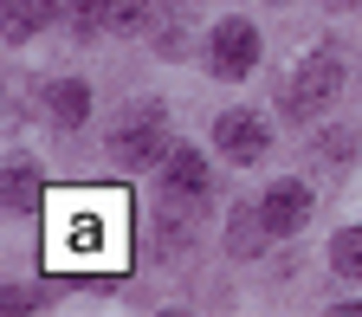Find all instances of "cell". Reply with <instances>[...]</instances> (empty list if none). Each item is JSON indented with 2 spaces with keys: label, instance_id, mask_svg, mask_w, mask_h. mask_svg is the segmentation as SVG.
<instances>
[{
  "label": "cell",
  "instance_id": "6da1fadb",
  "mask_svg": "<svg viewBox=\"0 0 362 317\" xmlns=\"http://www.w3.org/2000/svg\"><path fill=\"white\" fill-rule=\"evenodd\" d=\"M129 259V195L65 188L45 195V265L59 272H123Z\"/></svg>",
  "mask_w": 362,
  "mask_h": 317
},
{
  "label": "cell",
  "instance_id": "7a4b0ae2",
  "mask_svg": "<svg viewBox=\"0 0 362 317\" xmlns=\"http://www.w3.org/2000/svg\"><path fill=\"white\" fill-rule=\"evenodd\" d=\"M110 149H117V162H129V168L168 162V110H162V104H129L123 123L110 129Z\"/></svg>",
  "mask_w": 362,
  "mask_h": 317
},
{
  "label": "cell",
  "instance_id": "3957f363",
  "mask_svg": "<svg viewBox=\"0 0 362 317\" xmlns=\"http://www.w3.org/2000/svg\"><path fill=\"white\" fill-rule=\"evenodd\" d=\"M337 91H343V59H337V52H310V59H298V71H291V84H285V110H291L298 123H310L317 110L337 104Z\"/></svg>",
  "mask_w": 362,
  "mask_h": 317
},
{
  "label": "cell",
  "instance_id": "277c9868",
  "mask_svg": "<svg viewBox=\"0 0 362 317\" xmlns=\"http://www.w3.org/2000/svg\"><path fill=\"white\" fill-rule=\"evenodd\" d=\"M207 65H214V78H246L259 65V26L252 20H220L207 33Z\"/></svg>",
  "mask_w": 362,
  "mask_h": 317
},
{
  "label": "cell",
  "instance_id": "5b68a950",
  "mask_svg": "<svg viewBox=\"0 0 362 317\" xmlns=\"http://www.w3.org/2000/svg\"><path fill=\"white\" fill-rule=\"evenodd\" d=\"M214 149H220L226 162H259V156L272 149V129L259 123V110H226V117L214 123Z\"/></svg>",
  "mask_w": 362,
  "mask_h": 317
},
{
  "label": "cell",
  "instance_id": "8992f818",
  "mask_svg": "<svg viewBox=\"0 0 362 317\" xmlns=\"http://www.w3.org/2000/svg\"><path fill=\"white\" fill-rule=\"evenodd\" d=\"M259 220L272 226V240L298 234V226L310 220V188H304V181H272V188L259 195Z\"/></svg>",
  "mask_w": 362,
  "mask_h": 317
},
{
  "label": "cell",
  "instance_id": "52a82bcc",
  "mask_svg": "<svg viewBox=\"0 0 362 317\" xmlns=\"http://www.w3.org/2000/svg\"><path fill=\"white\" fill-rule=\"evenodd\" d=\"M162 188H168L175 201H207V188H214L207 156H201V149H168V162H162Z\"/></svg>",
  "mask_w": 362,
  "mask_h": 317
},
{
  "label": "cell",
  "instance_id": "ba28073f",
  "mask_svg": "<svg viewBox=\"0 0 362 317\" xmlns=\"http://www.w3.org/2000/svg\"><path fill=\"white\" fill-rule=\"evenodd\" d=\"M0 201H7V214H39L45 207V175L33 156H13L7 175H0Z\"/></svg>",
  "mask_w": 362,
  "mask_h": 317
},
{
  "label": "cell",
  "instance_id": "9c48e42d",
  "mask_svg": "<svg viewBox=\"0 0 362 317\" xmlns=\"http://www.w3.org/2000/svg\"><path fill=\"white\" fill-rule=\"evenodd\" d=\"M45 117H52L59 129H84V117H90V91H84L78 78L45 84Z\"/></svg>",
  "mask_w": 362,
  "mask_h": 317
},
{
  "label": "cell",
  "instance_id": "30bf717a",
  "mask_svg": "<svg viewBox=\"0 0 362 317\" xmlns=\"http://www.w3.org/2000/svg\"><path fill=\"white\" fill-rule=\"evenodd\" d=\"M45 20H52V0H7V7H0V33L13 45H26Z\"/></svg>",
  "mask_w": 362,
  "mask_h": 317
},
{
  "label": "cell",
  "instance_id": "8fae6325",
  "mask_svg": "<svg viewBox=\"0 0 362 317\" xmlns=\"http://www.w3.org/2000/svg\"><path fill=\"white\" fill-rule=\"evenodd\" d=\"M52 20H59V26H71L78 39H98V33H104L98 0H52Z\"/></svg>",
  "mask_w": 362,
  "mask_h": 317
},
{
  "label": "cell",
  "instance_id": "7c38bea8",
  "mask_svg": "<svg viewBox=\"0 0 362 317\" xmlns=\"http://www.w3.org/2000/svg\"><path fill=\"white\" fill-rule=\"evenodd\" d=\"M330 272H343V279H362V226H343V234L330 240Z\"/></svg>",
  "mask_w": 362,
  "mask_h": 317
},
{
  "label": "cell",
  "instance_id": "4fadbf2b",
  "mask_svg": "<svg viewBox=\"0 0 362 317\" xmlns=\"http://www.w3.org/2000/svg\"><path fill=\"white\" fill-rule=\"evenodd\" d=\"M98 13H104V33H136L149 20V0H98Z\"/></svg>",
  "mask_w": 362,
  "mask_h": 317
},
{
  "label": "cell",
  "instance_id": "5bb4252c",
  "mask_svg": "<svg viewBox=\"0 0 362 317\" xmlns=\"http://www.w3.org/2000/svg\"><path fill=\"white\" fill-rule=\"evenodd\" d=\"M265 240H272V226L259 220V207H240L233 214V253H259Z\"/></svg>",
  "mask_w": 362,
  "mask_h": 317
},
{
  "label": "cell",
  "instance_id": "9a60e30c",
  "mask_svg": "<svg viewBox=\"0 0 362 317\" xmlns=\"http://www.w3.org/2000/svg\"><path fill=\"white\" fill-rule=\"evenodd\" d=\"M33 304H39V292H20V285L0 292V311H33Z\"/></svg>",
  "mask_w": 362,
  "mask_h": 317
},
{
  "label": "cell",
  "instance_id": "2e32d148",
  "mask_svg": "<svg viewBox=\"0 0 362 317\" xmlns=\"http://www.w3.org/2000/svg\"><path fill=\"white\" fill-rule=\"evenodd\" d=\"M324 7H362V0H324Z\"/></svg>",
  "mask_w": 362,
  "mask_h": 317
}]
</instances>
